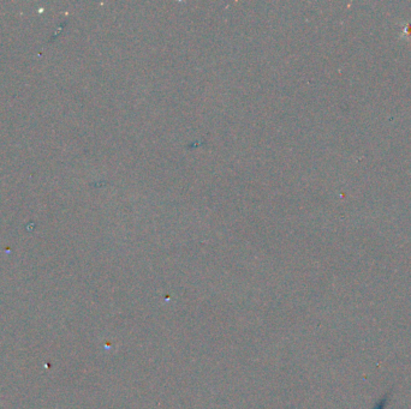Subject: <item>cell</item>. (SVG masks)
Masks as SVG:
<instances>
[{
	"mask_svg": "<svg viewBox=\"0 0 411 409\" xmlns=\"http://www.w3.org/2000/svg\"><path fill=\"white\" fill-rule=\"evenodd\" d=\"M374 409H382V405H378V407H375Z\"/></svg>",
	"mask_w": 411,
	"mask_h": 409,
	"instance_id": "6da1fadb",
	"label": "cell"
}]
</instances>
